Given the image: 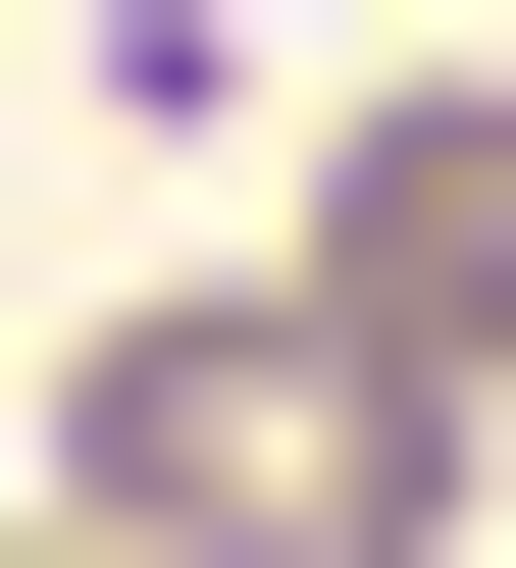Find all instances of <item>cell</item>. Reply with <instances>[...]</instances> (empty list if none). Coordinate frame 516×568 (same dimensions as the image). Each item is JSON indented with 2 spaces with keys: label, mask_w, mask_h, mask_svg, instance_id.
<instances>
[{
  "label": "cell",
  "mask_w": 516,
  "mask_h": 568,
  "mask_svg": "<svg viewBox=\"0 0 516 568\" xmlns=\"http://www.w3.org/2000/svg\"><path fill=\"white\" fill-rule=\"evenodd\" d=\"M52 517L103 568H413V517H465V362H362L310 258H259V311H103L52 362Z\"/></svg>",
  "instance_id": "6da1fadb"
},
{
  "label": "cell",
  "mask_w": 516,
  "mask_h": 568,
  "mask_svg": "<svg viewBox=\"0 0 516 568\" xmlns=\"http://www.w3.org/2000/svg\"><path fill=\"white\" fill-rule=\"evenodd\" d=\"M310 311H362V362H516V104H362V155H310Z\"/></svg>",
  "instance_id": "7a4b0ae2"
}]
</instances>
